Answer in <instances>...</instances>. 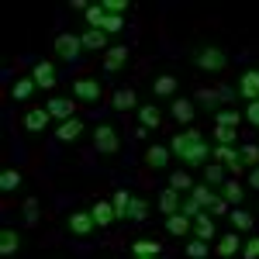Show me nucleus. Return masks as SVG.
Instances as JSON below:
<instances>
[{"mask_svg":"<svg viewBox=\"0 0 259 259\" xmlns=\"http://www.w3.org/2000/svg\"><path fill=\"white\" fill-rule=\"evenodd\" d=\"M169 152H173L187 169H197V166H207V162H211V145L204 142V135H200L197 128L177 132L173 142H169Z\"/></svg>","mask_w":259,"mask_h":259,"instance_id":"1","label":"nucleus"},{"mask_svg":"<svg viewBox=\"0 0 259 259\" xmlns=\"http://www.w3.org/2000/svg\"><path fill=\"white\" fill-rule=\"evenodd\" d=\"M190 62L197 66L200 73H221L228 66V49L214 38H200L190 45Z\"/></svg>","mask_w":259,"mask_h":259,"instance_id":"2","label":"nucleus"},{"mask_svg":"<svg viewBox=\"0 0 259 259\" xmlns=\"http://www.w3.org/2000/svg\"><path fill=\"white\" fill-rule=\"evenodd\" d=\"M94 149H97L100 156H114V152L121 149L118 128H114V124H107V121H104V124H97V128H94Z\"/></svg>","mask_w":259,"mask_h":259,"instance_id":"3","label":"nucleus"},{"mask_svg":"<svg viewBox=\"0 0 259 259\" xmlns=\"http://www.w3.org/2000/svg\"><path fill=\"white\" fill-rule=\"evenodd\" d=\"M66 232L76 235V239H90V235L97 232V221H94L90 211H73V214L66 218Z\"/></svg>","mask_w":259,"mask_h":259,"instance_id":"4","label":"nucleus"},{"mask_svg":"<svg viewBox=\"0 0 259 259\" xmlns=\"http://www.w3.org/2000/svg\"><path fill=\"white\" fill-rule=\"evenodd\" d=\"M52 52H56L59 59L73 62V59H76V56L83 52V41H80V35H69V31L56 35V38H52Z\"/></svg>","mask_w":259,"mask_h":259,"instance_id":"5","label":"nucleus"},{"mask_svg":"<svg viewBox=\"0 0 259 259\" xmlns=\"http://www.w3.org/2000/svg\"><path fill=\"white\" fill-rule=\"evenodd\" d=\"M211 162H221L225 169L242 173V152L235 145H214V149H211Z\"/></svg>","mask_w":259,"mask_h":259,"instance_id":"6","label":"nucleus"},{"mask_svg":"<svg viewBox=\"0 0 259 259\" xmlns=\"http://www.w3.org/2000/svg\"><path fill=\"white\" fill-rule=\"evenodd\" d=\"M235 94L242 100H259V69H242L239 73V87H235Z\"/></svg>","mask_w":259,"mask_h":259,"instance_id":"7","label":"nucleus"},{"mask_svg":"<svg viewBox=\"0 0 259 259\" xmlns=\"http://www.w3.org/2000/svg\"><path fill=\"white\" fill-rule=\"evenodd\" d=\"M177 90H180V80L173 76V73H159V76L152 80L156 100H177Z\"/></svg>","mask_w":259,"mask_h":259,"instance_id":"8","label":"nucleus"},{"mask_svg":"<svg viewBox=\"0 0 259 259\" xmlns=\"http://www.w3.org/2000/svg\"><path fill=\"white\" fill-rule=\"evenodd\" d=\"M73 94H76V100H87V104H97L100 100V83L97 80H90V76H80V80H73V87H69Z\"/></svg>","mask_w":259,"mask_h":259,"instance_id":"9","label":"nucleus"},{"mask_svg":"<svg viewBox=\"0 0 259 259\" xmlns=\"http://www.w3.org/2000/svg\"><path fill=\"white\" fill-rule=\"evenodd\" d=\"M45 111L52 114V121H69V118H76V104L69 97H49V104H45Z\"/></svg>","mask_w":259,"mask_h":259,"instance_id":"10","label":"nucleus"},{"mask_svg":"<svg viewBox=\"0 0 259 259\" xmlns=\"http://www.w3.org/2000/svg\"><path fill=\"white\" fill-rule=\"evenodd\" d=\"M214 252H218L221 259H235V256H242V235H239V232H225V235H218V245H214Z\"/></svg>","mask_w":259,"mask_h":259,"instance_id":"11","label":"nucleus"},{"mask_svg":"<svg viewBox=\"0 0 259 259\" xmlns=\"http://www.w3.org/2000/svg\"><path fill=\"white\" fill-rule=\"evenodd\" d=\"M31 80H35L38 90H52V87H56V66H52L49 59H38L35 69H31Z\"/></svg>","mask_w":259,"mask_h":259,"instance_id":"12","label":"nucleus"},{"mask_svg":"<svg viewBox=\"0 0 259 259\" xmlns=\"http://www.w3.org/2000/svg\"><path fill=\"white\" fill-rule=\"evenodd\" d=\"M128 66V45H111L104 52V73H121Z\"/></svg>","mask_w":259,"mask_h":259,"instance_id":"13","label":"nucleus"},{"mask_svg":"<svg viewBox=\"0 0 259 259\" xmlns=\"http://www.w3.org/2000/svg\"><path fill=\"white\" fill-rule=\"evenodd\" d=\"M194 239H200V242L218 239V225H214V218H211L207 211H200L197 218H194Z\"/></svg>","mask_w":259,"mask_h":259,"instance_id":"14","label":"nucleus"},{"mask_svg":"<svg viewBox=\"0 0 259 259\" xmlns=\"http://www.w3.org/2000/svg\"><path fill=\"white\" fill-rule=\"evenodd\" d=\"M21 245H24L21 232H14V228H4V232H0V256L4 259H14L21 252Z\"/></svg>","mask_w":259,"mask_h":259,"instance_id":"15","label":"nucleus"},{"mask_svg":"<svg viewBox=\"0 0 259 259\" xmlns=\"http://www.w3.org/2000/svg\"><path fill=\"white\" fill-rule=\"evenodd\" d=\"M90 214H94V221H97V228H111V225L118 221V214H114V204H111V200H94Z\"/></svg>","mask_w":259,"mask_h":259,"instance_id":"16","label":"nucleus"},{"mask_svg":"<svg viewBox=\"0 0 259 259\" xmlns=\"http://www.w3.org/2000/svg\"><path fill=\"white\" fill-rule=\"evenodd\" d=\"M166 232H169L173 239H187V235H194V218H187V214H169V218H166Z\"/></svg>","mask_w":259,"mask_h":259,"instance_id":"17","label":"nucleus"},{"mask_svg":"<svg viewBox=\"0 0 259 259\" xmlns=\"http://www.w3.org/2000/svg\"><path fill=\"white\" fill-rule=\"evenodd\" d=\"M169 156H173L169 145H149V149H145V166H149V169H166V166H169Z\"/></svg>","mask_w":259,"mask_h":259,"instance_id":"18","label":"nucleus"},{"mask_svg":"<svg viewBox=\"0 0 259 259\" xmlns=\"http://www.w3.org/2000/svg\"><path fill=\"white\" fill-rule=\"evenodd\" d=\"M80 41H83V52H100V49L107 52V49H111V45H107V35H104L100 28H87L80 35Z\"/></svg>","mask_w":259,"mask_h":259,"instance_id":"19","label":"nucleus"},{"mask_svg":"<svg viewBox=\"0 0 259 259\" xmlns=\"http://www.w3.org/2000/svg\"><path fill=\"white\" fill-rule=\"evenodd\" d=\"M83 132H87V124L80 118H69V121H62V124H56V139L59 142H76Z\"/></svg>","mask_w":259,"mask_h":259,"instance_id":"20","label":"nucleus"},{"mask_svg":"<svg viewBox=\"0 0 259 259\" xmlns=\"http://www.w3.org/2000/svg\"><path fill=\"white\" fill-rule=\"evenodd\" d=\"M156 204H159V211L169 218V214H180V190H173V187H166V190H159V197H156Z\"/></svg>","mask_w":259,"mask_h":259,"instance_id":"21","label":"nucleus"},{"mask_svg":"<svg viewBox=\"0 0 259 259\" xmlns=\"http://www.w3.org/2000/svg\"><path fill=\"white\" fill-rule=\"evenodd\" d=\"M169 114L177 118V124H183V128H187V124L194 121V104H190L187 97H177L173 104H169Z\"/></svg>","mask_w":259,"mask_h":259,"instance_id":"22","label":"nucleus"},{"mask_svg":"<svg viewBox=\"0 0 259 259\" xmlns=\"http://www.w3.org/2000/svg\"><path fill=\"white\" fill-rule=\"evenodd\" d=\"M139 121H142L145 132H149V128H159L162 124V107L159 104H142L139 107Z\"/></svg>","mask_w":259,"mask_h":259,"instance_id":"23","label":"nucleus"},{"mask_svg":"<svg viewBox=\"0 0 259 259\" xmlns=\"http://www.w3.org/2000/svg\"><path fill=\"white\" fill-rule=\"evenodd\" d=\"M49 121H52V114H49L45 107H35V111H28V114H24V128H28V132H45V128H49Z\"/></svg>","mask_w":259,"mask_h":259,"instance_id":"24","label":"nucleus"},{"mask_svg":"<svg viewBox=\"0 0 259 259\" xmlns=\"http://www.w3.org/2000/svg\"><path fill=\"white\" fill-rule=\"evenodd\" d=\"M221 197L228 200V204H242V200H245V187L235 183V180H225V183H221Z\"/></svg>","mask_w":259,"mask_h":259,"instance_id":"25","label":"nucleus"},{"mask_svg":"<svg viewBox=\"0 0 259 259\" xmlns=\"http://www.w3.org/2000/svg\"><path fill=\"white\" fill-rule=\"evenodd\" d=\"M228 221H232V228L235 232H252V214L249 211H242V207H235V211H228Z\"/></svg>","mask_w":259,"mask_h":259,"instance_id":"26","label":"nucleus"},{"mask_svg":"<svg viewBox=\"0 0 259 259\" xmlns=\"http://www.w3.org/2000/svg\"><path fill=\"white\" fill-rule=\"evenodd\" d=\"M35 90H38V87H35V80H31V76H21V80L11 87V97H14V100H28Z\"/></svg>","mask_w":259,"mask_h":259,"instance_id":"27","label":"nucleus"},{"mask_svg":"<svg viewBox=\"0 0 259 259\" xmlns=\"http://www.w3.org/2000/svg\"><path fill=\"white\" fill-rule=\"evenodd\" d=\"M239 121H242V114L235 107H218L214 111V124H221V128H235Z\"/></svg>","mask_w":259,"mask_h":259,"instance_id":"28","label":"nucleus"},{"mask_svg":"<svg viewBox=\"0 0 259 259\" xmlns=\"http://www.w3.org/2000/svg\"><path fill=\"white\" fill-rule=\"evenodd\" d=\"M83 18H87V28H104V21H107V11H104L100 4H90V7L83 11Z\"/></svg>","mask_w":259,"mask_h":259,"instance_id":"29","label":"nucleus"},{"mask_svg":"<svg viewBox=\"0 0 259 259\" xmlns=\"http://www.w3.org/2000/svg\"><path fill=\"white\" fill-rule=\"evenodd\" d=\"M111 104H114V111H132V107L139 104V94H135V90H118Z\"/></svg>","mask_w":259,"mask_h":259,"instance_id":"30","label":"nucleus"},{"mask_svg":"<svg viewBox=\"0 0 259 259\" xmlns=\"http://www.w3.org/2000/svg\"><path fill=\"white\" fill-rule=\"evenodd\" d=\"M204 183H207V187H221V183H225V166H221V162H207V166H204Z\"/></svg>","mask_w":259,"mask_h":259,"instance_id":"31","label":"nucleus"},{"mask_svg":"<svg viewBox=\"0 0 259 259\" xmlns=\"http://www.w3.org/2000/svg\"><path fill=\"white\" fill-rule=\"evenodd\" d=\"M132 252H135V256H159L162 245L156 239H139L135 245H132Z\"/></svg>","mask_w":259,"mask_h":259,"instance_id":"32","label":"nucleus"},{"mask_svg":"<svg viewBox=\"0 0 259 259\" xmlns=\"http://www.w3.org/2000/svg\"><path fill=\"white\" fill-rule=\"evenodd\" d=\"M128 218L132 221H145L149 218V200L145 197H132V204H128Z\"/></svg>","mask_w":259,"mask_h":259,"instance_id":"33","label":"nucleus"},{"mask_svg":"<svg viewBox=\"0 0 259 259\" xmlns=\"http://www.w3.org/2000/svg\"><path fill=\"white\" fill-rule=\"evenodd\" d=\"M211 218H225L228 214V200L221 197V194H211V200H207V207H204Z\"/></svg>","mask_w":259,"mask_h":259,"instance_id":"34","label":"nucleus"},{"mask_svg":"<svg viewBox=\"0 0 259 259\" xmlns=\"http://www.w3.org/2000/svg\"><path fill=\"white\" fill-rule=\"evenodd\" d=\"M18 187H21L18 169H4V173H0V190H4V194H11V190H18Z\"/></svg>","mask_w":259,"mask_h":259,"instance_id":"35","label":"nucleus"},{"mask_svg":"<svg viewBox=\"0 0 259 259\" xmlns=\"http://www.w3.org/2000/svg\"><path fill=\"white\" fill-rule=\"evenodd\" d=\"M21 211H24V221H28V225H38V218H41L38 197H28L24 204H21Z\"/></svg>","mask_w":259,"mask_h":259,"instance_id":"36","label":"nucleus"},{"mask_svg":"<svg viewBox=\"0 0 259 259\" xmlns=\"http://www.w3.org/2000/svg\"><path fill=\"white\" fill-rule=\"evenodd\" d=\"M169 187H173V190H194V177H190L187 169H180V173L169 177Z\"/></svg>","mask_w":259,"mask_h":259,"instance_id":"37","label":"nucleus"},{"mask_svg":"<svg viewBox=\"0 0 259 259\" xmlns=\"http://www.w3.org/2000/svg\"><path fill=\"white\" fill-rule=\"evenodd\" d=\"M214 142H218V145H235V142H239V132H235V128L214 124Z\"/></svg>","mask_w":259,"mask_h":259,"instance_id":"38","label":"nucleus"},{"mask_svg":"<svg viewBox=\"0 0 259 259\" xmlns=\"http://www.w3.org/2000/svg\"><path fill=\"white\" fill-rule=\"evenodd\" d=\"M111 204H114V214H118V218H128V204H132V194H128V190H118Z\"/></svg>","mask_w":259,"mask_h":259,"instance_id":"39","label":"nucleus"},{"mask_svg":"<svg viewBox=\"0 0 259 259\" xmlns=\"http://www.w3.org/2000/svg\"><path fill=\"white\" fill-rule=\"evenodd\" d=\"M242 259H259V235H245L242 239Z\"/></svg>","mask_w":259,"mask_h":259,"instance_id":"40","label":"nucleus"},{"mask_svg":"<svg viewBox=\"0 0 259 259\" xmlns=\"http://www.w3.org/2000/svg\"><path fill=\"white\" fill-rule=\"evenodd\" d=\"M239 152H242V166H259V145H239Z\"/></svg>","mask_w":259,"mask_h":259,"instance_id":"41","label":"nucleus"},{"mask_svg":"<svg viewBox=\"0 0 259 259\" xmlns=\"http://www.w3.org/2000/svg\"><path fill=\"white\" fill-rule=\"evenodd\" d=\"M207 245H211V242L190 239V242H187V256H190V259H207Z\"/></svg>","mask_w":259,"mask_h":259,"instance_id":"42","label":"nucleus"},{"mask_svg":"<svg viewBox=\"0 0 259 259\" xmlns=\"http://www.w3.org/2000/svg\"><path fill=\"white\" fill-rule=\"evenodd\" d=\"M121 28H124V18H118V14H107V21H104V28H100V31H104L107 38H114Z\"/></svg>","mask_w":259,"mask_h":259,"instance_id":"43","label":"nucleus"},{"mask_svg":"<svg viewBox=\"0 0 259 259\" xmlns=\"http://www.w3.org/2000/svg\"><path fill=\"white\" fill-rule=\"evenodd\" d=\"M211 194H214V190H211L207 183H194V190H190V197L197 200L200 207H207V200H211Z\"/></svg>","mask_w":259,"mask_h":259,"instance_id":"44","label":"nucleus"},{"mask_svg":"<svg viewBox=\"0 0 259 259\" xmlns=\"http://www.w3.org/2000/svg\"><path fill=\"white\" fill-rule=\"evenodd\" d=\"M200 211H204V207H200V204H197L194 197H190V194H187V197L180 200V214H187V218H197Z\"/></svg>","mask_w":259,"mask_h":259,"instance_id":"45","label":"nucleus"},{"mask_svg":"<svg viewBox=\"0 0 259 259\" xmlns=\"http://www.w3.org/2000/svg\"><path fill=\"white\" fill-rule=\"evenodd\" d=\"M100 7H104L107 14H118V18H124V11H128V0H100Z\"/></svg>","mask_w":259,"mask_h":259,"instance_id":"46","label":"nucleus"},{"mask_svg":"<svg viewBox=\"0 0 259 259\" xmlns=\"http://www.w3.org/2000/svg\"><path fill=\"white\" fill-rule=\"evenodd\" d=\"M197 100H200V104H204V107H214V111H218L221 90H218V94H214V90H200V94H197Z\"/></svg>","mask_w":259,"mask_h":259,"instance_id":"47","label":"nucleus"},{"mask_svg":"<svg viewBox=\"0 0 259 259\" xmlns=\"http://www.w3.org/2000/svg\"><path fill=\"white\" fill-rule=\"evenodd\" d=\"M245 121H249V124H256V128H259V100H252V104L245 107Z\"/></svg>","mask_w":259,"mask_h":259,"instance_id":"48","label":"nucleus"},{"mask_svg":"<svg viewBox=\"0 0 259 259\" xmlns=\"http://www.w3.org/2000/svg\"><path fill=\"white\" fill-rule=\"evenodd\" d=\"M249 187L259 190V166H252V173H249Z\"/></svg>","mask_w":259,"mask_h":259,"instance_id":"49","label":"nucleus"},{"mask_svg":"<svg viewBox=\"0 0 259 259\" xmlns=\"http://www.w3.org/2000/svg\"><path fill=\"white\" fill-rule=\"evenodd\" d=\"M69 7H73V11H87L90 4H87V0H69Z\"/></svg>","mask_w":259,"mask_h":259,"instance_id":"50","label":"nucleus"},{"mask_svg":"<svg viewBox=\"0 0 259 259\" xmlns=\"http://www.w3.org/2000/svg\"><path fill=\"white\" fill-rule=\"evenodd\" d=\"M135 259H152V256H135Z\"/></svg>","mask_w":259,"mask_h":259,"instance_id":"51","label":"nucleus"},{"mask_svg":"<svg viewBox=\"0 0 259 259\" xmlns=\"http://www.w3.org/2000/svg\"><path fill=\"white\" fill-rule=\"evenodd\" d=\"M14 259H18V256H14Z\"/></svg>","mask_w":259,"mask_h":259,"instance_id":"52","label":"nucleus"}]
</instances>
